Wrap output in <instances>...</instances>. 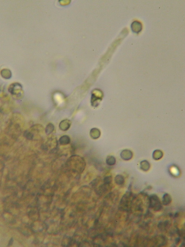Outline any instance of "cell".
<instances>
[{"label":"cell","instance_id":"9c48e42d","mask_svg":"<svg viewBox=\"0 0 185 247\" xmlns=\"http://www.w3.org/2000/svg\"><path fill=\"white\" fill-rule=\"evenodd\" d=\"M1 75L3 77L6 79L10 78L12 76V74L10 70L7 69L2 70L1 71Z\"/></svg>","mask_w":185,"mask_h":247},{"label":"cell","instance_id":"3957f363","mask_svg":"<svg viewBox=\"0 0 185 247\" xmlns=\"http://www.w3.org/2000/svg\"><path fill=\"white\" fill-rule=\"evenodd\" d=\"M133 155V153L132 152L128 150H124L121 151L120 153L121 158L125 161L131 159Z\"/></svg>","mask_w":185,"mask_h":247},{"label":"cell","instance_id":"8fae6325","mask_svg":"<svg viewBox=\"0 0 185 247\" xmlns=\"http://www.w3.org/2000/svg\"><path fill=\"white\" fill-rule=\"evenodd\" d=\"M116 161V160L115 158L114 157L112 156H109L106 158V164L108 165H110V166L114 165L115 164Z\"/></svg>","mask_w":185,"mask_h":247},{"label":"cell","instance_id":"9a60e30c","mask_svg":"<svg viewBox=\"0 0 185 247\" xmlns=\"http://www.w3.org/2000/svg\"><path fill=\"white\" fill-rule=\"evenodd\" d=\"M164 226L165 227L167 228L170 225V222L169 221L167 220L165 222L164 224Z\"/></svg>","mask_w":185,"mask_h":247},{"label":"cell","instance_id":"277c9868","mask_svg":"<svg viewBox=\"0 0 185 247\" xmlns=\"http://www.w3.org/2000/svg\"><path fill=\"white\" fill-rule=\"evenodd\" d=\"M71 125V121L68 120H63L60 123L59 125V127L61 130L66 131L69 129Z\"/></svg>","mask_w":185,"mask_h":247},{"label":"cell","instance_id":"4fadbf2b","mask_svg":"<svg viewBox=\"0 0 185 247\" xmlns=\"http://www.w3.org/2000/svg\"><path fill=\"white\" fill-rule=\"evenodd\" d=\"M54 126L53 124L50 123L45 128V132L47 134H51L54 131Z\"/></svg>","mask_w":185,"mask_h":247},{"label":"cell","instance_id":"ba28073f","mask_svg":"<svg viewBox=\"0 0 185 247\" xmlns=\"http://www.w3.org/2000/svg\"><path fill=\"white\" fill-rule=\"evenodd\" d=\"M150 163L146 160H143L140 162V168L144 171H147L150 168Z\"/></svg>","mask_w":185,"mask_h":247},{"label":"cell","instance_id":"30bf717a","mask_svg":"<svg viewBox=\"0 0 185 247\" xmlns=\"http://www.w3.org/2000/svg\"><path fill=\"white\" fill-rule=\"evenodd\" d=\"M163 153L160 150H156L154 151L153 154V159L155 160H158L162 158Z\"/></svg>","mask_w":185,"mask_h":247},{"label":"cell","instance_id":"2e32d148","mask_svg":"<svg viewBox=\"0 0 185 247\" xmlns=\"http://www.w3.org/2000/svg\"><path fill=\"white\" fill-rule=\"evenodd\" d=\"M180 238H177V239H176V243H179V241H180Z\"/></svg>","mask_w":185,"mask_h":247},{"label":"cell","instance_id":"5bb4252c","mask_svg":"<svg viewBox=\"0 0 185 247\" xmlns=\"http://www.w3.org/2000/svg\"><path fill=\"white\" fill-rule=\"evenodd\" d=\"M112 176H108L104 178L103 179V182L104 184H107V185H109L112 183Z\"/></svg>","mask_w":185,"mask_h":247},{"label":"cell","instance_id":"5b68a950","mask_svg":"<svg viewBox=\"0 0 185 247\" xmlns=\"http://www.w3.org/2000/svg\"><path fill=\"white\" fill-rule=\"evenodd\" d=\"M90 134L91 137L93 139H97L100 137L101 132L98 129L95 128L91 130Z\"/></svg>","mask_w":185,"mask_h":247},{"label":"cell","instance_id":"6da1fadb","mask_svg":"<svg viewBox=\"0 0 185 247\" xmlns=\"http://www.w3.org/2000/svg\"><path fill=\"white\" fill-rule=\"evenodd\" d=\"M149 206L155 211H159L162 209L161 204L157 195L153 194L150 196Z\"/></svg>","mask_w":185,"mask_h":247},{"label":"cell","instance_id":"7c38bea8","mask_svg":"<svg viewBox=\"0 0 185 247\" xmlns=\"http://www.w3.org/2000/svg\"><path fill=\"white\" fill-rule=\"evenodd\" d=\"M115 183L118 185H121L124 183V178L121 175H118L115 178Z\"/></svg>","mask_w":185,"mask_h":247},{"label":"cell","instance_id":"8992f818","mask_svg":"<svg viewBox=\"0 0 185 247\" xmlns=\"http://www.w3.org/2000/svg\"><path fill=\"white\" fill-rule=\"evenodd\" d=\"M59 144L61 145H66L70 144L71 142L70 137L68 135H63L61 136L59 139Z\"/></svg>","mask_w":185,"mask_h":247},{"label":"cell","instance_id":"7a4b0ae2","mask_svg":"<svg viewBox=\"0 0 185 247\" xmlns=\"http://www.w3.org/2000/svg\"><path fill=\"white\" fill-rule=\"evenodd\" d=\"M142 24L140 22L135 21L132 22L131 25V28L133 32L138 33L140 32L142 29Z\"/></svg>","mask_w":185,"mask_h":247},{"label":"cell","instance_id":"e0dca14e","mask_svg":"<svg viewBox=\"0 0 185 247\" xmlns=\"http://www.w3.org/2000/svg\"><path fill=\"white\" fill-rule=\"evenodd\" d=\"M178 213H176V214H175V217H178Z\"/></svg>","mask_w":185,"mask_h":247},{"label":"cell","instance_id":"52a82bcc","mask_svg":"<svg viewBox=\"0 0 185 247\" xmlns=\"http://www.w3.org/2000/svg\"><path fill=\"white\" fill-rule=\"evenodd\" d=\"M171 200L172 199L170 195L167 193L164 195L162 199L163 204L165 205H168L171 203Z\"/></svg>","mask_w":185,"mask_h":247}]
</instances>
